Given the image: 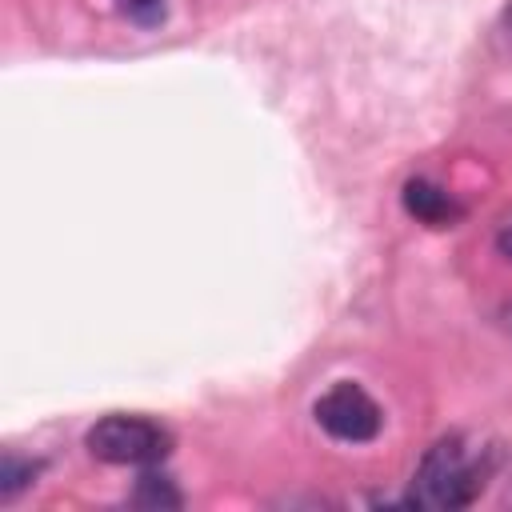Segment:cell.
<instances>
[{
	"label": "cell",
	"mask_w": 512,
	"mask_h": 512,
	"mask_svg": "<svg viewBox=\"0 0 512 512\" xmlns=\"http://www.w3.org/2000/svg\"><path fill=\"white\" fill-rule=\"evenodd\" d=\"M492 468H496V448L472 444L460 432L440 436L424 452V460L416 464V476H412L404 504L408 508H432V512L468 508L484 492Z\"/></svg>",
	"instance_id": "1"
},
{
	"label": "cell",
	"mask_w": 512,
	"mask_h": 512,
	"mask_svg": "<svg viewBox=\"0 0 512 512\" xmlns=\"http://www.w3.org/2000/svg\"><path fill=\"white\" fill-rule=\"evenodd\" d=\"M88 452L104 464H132V468H148L160 464L172 452V432L148 416H128V412H112L104 420H96L84 436Z\"/></svg>",
	"instance_id": "2"
},
{
	"label": "cell",
	"mask_w": 512,
	"mask_h": 512,
	"mask_svg": "<svg viewBox=\"0 0 512 512\" xmlns=\"http://www.w3.org/2000/svg\"><path fill=\"white\" fill-rule=\"evenodd\" d=\"M312 416H316V424H320L332 440H344V444H368V440H376L380 428H384L380 404H376L360 384H352V380L332 384V388L316 400Z\"/></svg>",
	"instance_id": "3"
},
{
	"label": "cell",
	"mask_w": 512,
	"mask_h": 512,
	"mask_svg": "<svg viewBox=\"0 0 512 512\" xmlns=\"http://www.w3.org/2000/svg\"><path fill=\"white\" fill-rule=\"evenodd\" d=\"M400 200H404V212L416 216V220L428 224V228H452V224L464 216V204H460L448 188H440V184H432V180H424V176L408 180L404 192H400Z\"/></svg>",
	"instance_id": "4"
},
{
	"label": "cell",
	"mask_w": 512,
	"mask_h": 512,
	"mask_svg": "<svg viewBox=\"0 0 512 512\" xmlns=\"http://www.w3.org/2000/svg\"><path fill=\"white\" fill-rule=\"evenodd\" d=\"M40 460H24V456H16V452H4V460H0V500L8 504V500H16L28 484H36V476H40Z\"/></svg>",
	"instance_id": "5"
},
{
	"label": "cell",
	"mask_w": 512,
	"mask_h": 512,
	"mask_svg": "<svg viewBox=\"0 0 512 512\" xmlns=\"http://www.w3.org/2000/svg\"><path fill=\"white\" fill-rule=\"evenodd\" d=\"M136 504H144V508H180L184 496L176 492V484L164 472H144L136 480Z\"/></svg>",
	"instance_id": "6"
},
{
	"label": "cell",
	"mask_w": 512,
	"mask_h": 512,
	"mask_svg": "<svg viewBox=\"0 0 512 512\" xmlns=\"http://www.w3.org/2000/svg\"><path fill=\"white\" fill-rule=\"evenodd\" d=\"M116 8H120V12H124L132 24L152 28V24H160V20H164L168 0H116Z\"/></svg>",
	"instance_id": "7"
},
{
	"label": "cell",
	"mask_w": 512,
	"mask_h": 512,
	"mask_svg": "<svg viewBox=\"0 0 512 512\" xmlns=\"http://www.w3.org/2000/svg\"><path fill=\"white\" fill-rule=\"evenodd\" d=\"M496 248H500L508 260H512V224H504V228H500V236H496Z\"/></svg>",
	"instance_id": "8"
},
{
	"label": "cell",
	"mask_w": 512,
	"mask_h": 512,
	"mask_svg": "<svg viewBox=\"0 0 512 512\" xmlns=\"http://www.w3.org/2000/svg\"><path fill=\"white\" fill-rule=\"evenodd\" d=\"M504 24H508V28H512V4H508V8H504Z\"/></svg>",
	"instance_id": "9"
},
{
	"label": "cell",
	"mask_w": 512,
	"mask_h": 512,
	"mask_svg": "<svg viewBox=\"0 0 512 512\" xmlns=\"http://www.w3.org/2000/svg\"><path fill=\"white\" fill-rule=\"evenodd\" d=\"M508 500H512V480H508Z\"/></svg>",
	"instance_id": "10"
}]
</instances>
